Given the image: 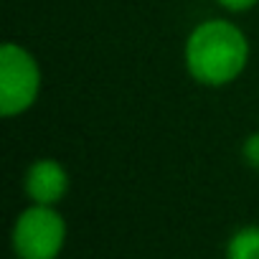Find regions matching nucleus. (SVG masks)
<instances>
[{
	"instance_id": "423d86ee",
	"label": "nucleus",
	"mask_w": 259,
	"mask_h": 259,
	"mask_svg": "<svg viewBox=\"0 0 259 259\" xmlns=\"http://www.w3.org/2000/svg\"><path fill=\"white\" fill-rule=\"evenodd\" d=\"M241 155H244L246 165H251V168L259 170V133H251V135L244 140V145H241Z\"/></svg>"
},
{
	"instance_id": "20e7f679",
	"label": "nucleus",
	"mask_w": 259,
	"mask_h": 259,
	"mask_svg": "<svg viewBox=\"0 0 259 259\" xmlns=\"http://www.w3.org/2000/svg\"><path fill=\"white\" fill-rule=\"evenodd\" d=\"M69 191V176L66 168L54 158L36 160L26 173V193L33 203L41 206H56Z\"/></svg>"
},
{
	"instance_id": "f257e3e1",
	"label": "nucleus",
	"mask_w": 259,
	"mask_h": 259,
	"mask_svg": "<svg viewBox=\"0 0 259 259\" xmlns=\"http://www.w3.org/2000/svg\"><path fill=\"white\" fill-rule=\"evenodd\" d=\"M249 61V41L244 31L224 18L198 23L186 41V69L206 87L231 84Z\"/></svg>"
},
{
	"instance_id": "0eeeda50",
	"label": "nucleus",
	"mask_w": 259,
	"mask_h": 259,
	"mask_svg": "<svg viewBox=\"0 0 259 259\" xmlns=\"http://www.w3.org/2000/svg\"><path fill=\"white\" fill-rule=\"evenodd\" d=\"M216 3L231 13H241V11H249L251 6H256L259 0H216Z\"/></svg>"
},
{
	"instance_id": "7ed1b4c3",
	"label": "nucleus",
	"mask_w": 259,
	"mask_h": 259,
	"mask_svg": "<svg viewBox=\"0 0 259 259\" xmlns=\"http://www.w3.org/2000/svg\"><path fill=\"white\" fill-rule=\"evenodd\" d=\"M66 241V221L54 206L33 203L13 224V251L18 259H56Z\"/></svg>"
},
{
	"instance_id": "39448f33",
	"label": "nucleus",
	"mask_w": 259,
	"mask_h": 259,
	"mask_svg": "<svg viewBox=\"0 0 259 259\" xmlns=\"http://www.w3.org/2000/svg\"><path fill=\"white\" fill-rule=\"evenodd\" d=\"M226 259H259V226L239 229L226 244Z\"/></svg>"
},
{
	"instance_id": "f03ea898",
	"label": "nucleus",
	"mask_w": 259,
	"mask_h": 259,
	"mask_svg": "<svg viewBox=\"0 0 259 259\" xmlns=\"http://www.w3.org/2000/svg\"><path fill=\"white\" fill-rule=\"evenodd\" d=\"M41 92V66L33 54L18 44L0 49V112L16 117L31 109Z\"/></svg>"
}]
</instances>
